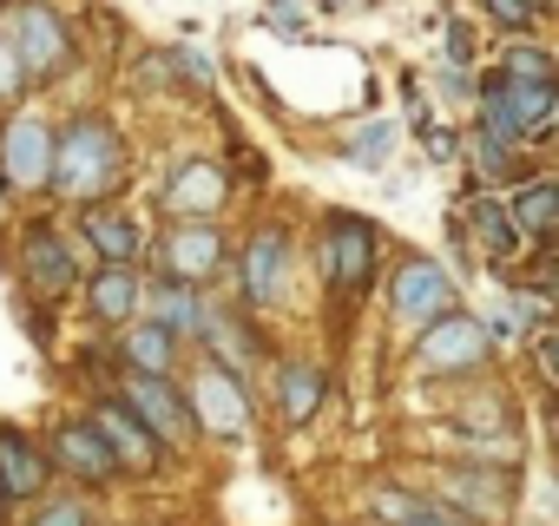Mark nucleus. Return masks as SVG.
<instances>
[{
  "instance_id": "nucleus-1",
  "label": "nucleus",
  "mask_w": 559,
  "mask_h": 526,
  "mask_svg": "<svg viewBox=\"0 0 559 526\" xmlns=\"http://www.w3.org/2000/svg\"><path fill=\"white\" fill-rule=\"evenodd\" d=\"M112 178H119V139H112V125L106 119H80L60 139V152H53V191L93 204Z\"/></svg>"
},
{
  "instance_id": "nucleus-2",
  "label": "nucleus",
  "mask_w": 559,
  "mask_h": 526,
  "mask_svg": "<svg viewBox=\"0 0 559 526\" xmlns=\"http://www.w3.org/2000/svg\"><path fill=\"white\" fill-rule=\"evenodd\" d=\"M14 60H21L27 80L67 73L73 40H67V27H60V14L47 8V0H27V8H14Z\"/></svg>"
},
{
  "instance_id": "nucleus-3",
  "label": "nucleus",
  "mask_w": 559,
  "mask_h": 526,
  "mask_svg": "<svg viewBox=\"0 0 559 526\" xmlns=\"http://www.w3.org/2000/svg\"><path fill=\"white\" fill-rule=\"evenodd\" d=\"M323 277H330V290H362L376 277V224L369 217L336 211L323 224Z\"/></svg>"
},
{
  "instance_id": "nucleus-4",
  "label": "nucleus",
  "mask_w": 559,
  "mask_h": 526,
  "mask_svg": "<svg viewBox=\"0 0 559 526\" xmlns=\"http://www.w3.org/2000/svg\"><path fill=\"white\" fill-rule=\"evenodd\" d=\"M53 152H60V139L34 112H21L8 132H0V178L14 191H40V184H53Z\"/></svg>"
},
{
  "instance_id": "nucleus-5",
  "label": "nucleus",
  "mask_w": 559,
  "mask_h": 526,
  "mask_svg": "<svg viewBox=\"0 0 559 526\" xmlns=\"http://www.w3.org/2000/svg\"><path fill=\"white\" fill-rule=\"evenodd\" d=\"M389 303H395V316H402V323H441V316H448V303H454V284H448V271H441V263H428V256H408L402 271H395V290H389Z\"/></svg>"
},
{
  "instance_id": "nucleus-6",
  "label": "nucleus",
  "mask_w": 559,
  "mask_h": 526,
  "mask_svg": "<svg viewBox=\"0 0 559 526\" xmlns=\"http://www.w3.org/2000/svg\"><path fill=\"white\" fill-rule=\"evenodd\" d=\"M415 362L435 369V375H448V369H480V362H487V330H480L474 316H441V323H428Z\"/></svg>"
},
{
  "instance_id": "nucleus-7",
  "label": "nucleus",
  "mask_w": 559,
  "mask_h": 526,
  "mask_svg": "<svg viewBox=\"0 0 559 526\" xmlns=\"http://www.w3.org/2000/svg\"><path fill=\"white\" fill-rule=\"evenodd\" d=\"M191 415L211 434H243L250 428V402H243V388H237V375L224 362H211V369L191 375Z\"/></svg>"
},
{
  "instance_id": "nucleus-8",
  "label": "nucleus",
  "mask_w": 559,
  "mask_h": 526,
  "mask_svg": "<svg viewBox=\"0 0 559 526\" xmlns=\"http://www.w3.org/2000/svg\"><path fill=\"white\" fill-rule=\"evenodd\" d=\"M126 408H132L158 441H178V434H191V421H198V415H191V395H178L165 375H132V382H126Z\"/></svg>"
},
{
  "instance_id": "nucleus-9",
  "label": "nucleus",
  "mask_w": 559,
  "mask_h": 526,
  "mask_svg": "<svg viewBox=\"0 0 559 526\" xmlns=\"http://www.w3.org/2000/svg\"><path fill=\"white\" fill-rule=\"evenodd\" d=\"M21 277H27L34 297H67L73 277H80V271H73V250H67L47 224H34L27 243H21Z\"/></svg>"
},
{
  "instance_id": "nucleus-10",
  "label": "nucleus",
  "mask_w": 559,
  "mask_h": 526,
  "mask_svg": "<svg viewBox=\"0 0 559 526\" xmlns=\"http://www.w3.org/2000/svg\"><path fill=\"white\" fill-rule=\"evenodd\" d=\"M53 461H60L67 474H80V480H112V474H119V454L106 447L99 421H60V428H53Z\"/></svg>"
},
{
  "instance_id": "nucleus-11",
  "label": "nucleus",
  "mask_w": 559,
  "mask_h": 526,
  "mask_svg": "<svg viewBox=\"0 0 559 526\" xmlns=\"http://www.w3.org/2000/svg\"><path fill=\"white\" fill-rule=\"evenodd\" d=\"M284 263H290V237L284 230H257L250 243H243V297L250 303H276L284 297Z\"/></svg>"
},
{
  "instance_id": "nucleus-12",
  "label": "nucleus",
  "mask_w": 559,
  "mask_h": 526,
  "mask_svg": "<svg viewBox=\"0 0 559 526\" xmlns=\"http://www.w3.org/2000/svg\"><path fill=\"white\" fill-rule=\"evenodd\" d=\"M47 447L34 441V434H21V428H0V493L8 500H34L40 487H47Z\"/></svg>"
},
{
  "instance_id": "nucleus-13",
  "label": "nucleus",
  "mask_w": 559,
  "mask_h": 526,
  "mask_svg": "<svg viewBox=\"0 0 559 526\" xmlns=\"http://www.w3.org/2000/svg\"><path fill=\"white\" fill-rule=\"evenodd\" d=\"M93 421H99L106 447L119 454V467H132V474H152V467H158V434H152V428H145L126 402H106Z\"/></svg>"
},
{
  "instance_id": "nucleus-14",
  "label": "nucleus",
  "mask_w": 559,
  "mask_h": 526,
  "mask_svg": "<svg viewBox=\"0 0 559 526\" xmlns=\"http://www.w3.org/2000/svg\"><path fill=\"white\" fill-rule=\"evenodd\" d=\"M217 256H224V237H217L211 224H185V230H171V243H165V271H171L178 284H204V277L217 271Z\"/></svg>"
},
{
  "instance_id": "nucleus-15",
  "label": "nucleus",
  "mask_w": 559,
  "mask_h": 526,
  "mask_svg": "<svg viewBox=\"0 0 559 526\" xmlns=\"http://www.w3.org/2000/svg\"><path fill=\"white\" fill-rule=\"evenodd\" d=\"M224 204V171L211 165V158H191L171 184H165V211H178V217H211Z\"/></svg>"
},
{
  "instance_id": "nucleus-16",
  "label": "nucleus",
  "mask_w": 559,
  "mask_h": 526,
  "mask_svg": "<svg viewBox=\"0 0 559 526\" xmlns=\"http://www.w3.org/2000/svg\"><path fill=\"white\" fill-rule=\"evenodd\" d=\"M86 303L99 323H132L139 316V271H126V263H99L93 284H86Z\"/></svg>"
},
{
  "instance_id": "nucleus-17",
  "label": "nucleus",
  "mask_w": 559,
  "mask_h": 526,
  "mask_svg": "<svg viewBox=\"0 0 559 526\" xmlns=\"http://www.w3.org/2000/svg\"><path fill=\"white\" fill-rule=\"evenodd\" d=\"M86 243L99 263H132L145 250V230L139 217H119V211H86Z\"/></svg>"
},
{
  "instance_id": "nucleus-18",
  "label": "nucleus",
  "mask_w": 559,
  "mask_h": 526,
  "mask_svg": "<svg viewBox=\"0 0 559 526\" xmlns=\"http://www.w3.org/2000/svg\"><path fill=\"white\" fill-rule=\"evenodd\" d=\"M126 362H132V375H139V369H145V375H165V369H171V330L152 323V316H139V323L126 330Z\"/></svg>"
},
{
  "instance_id": "nucleus-19",
  "label": "nucleus",
  "mask_w": 559,
  "mask_h": 526,
  "mask_svg": "<svg viewBox=\"0 0 559 526\" xmlns=\"http://www.w3.org/2000/svg\"><path fill=\"white\" fill-rule=\"evenodd\" d=\"M467 224H474V237L487 243V256H513V250H520V224H513V204H493V198H480V204L467 211Z\"/></svg>"
},
{
  "instance_id": "nucleus-20",
  "label": "nucleus",
  "mask_w": 559,
  "mask_h": 526,
  "mask_svg": "<svg viewBox=\"0 0 559 526\" xmlns=\"http://www.w3.org/2000/svg\"><path fill=\"white\" fill-rule=\"evenodd\" d=\"M507 99H513V112H520L526 132H539V125L559 119V80H507Z\"/></svg>"
},
{
  "instance_id": "nucleus-21",
  "label": "nucleus",
  "mask_w": 559,
  "mask_h": 526,
  "mask_svg": "<svg viewBox=\"0 0 559 526\" xmlns=\"http://www.w3.org/2000/svg\"><path fill=\"white\" fill-rule=\"evenodd\" d=\"M513 224L533 237H559V184H526L513 198Z\"/></svg>"
},
{
  "instance_id": "nucleus-22",
  "label": "nucleus",
  "mask_w": 559,
  "mask_h": 526,
  "mask_svg": "<svg viewBox=\"0 0 559 526\" xmlns=\"http://www.w3.org/2000/svg\"><path fill=\"white\" fill-rule=\"evenodd\" d=\"M276 402H284V415H290V421H310V415H317V402H323V369H310V362L284 369V382H276Z\"/></svg>"
},
{
  "instance_id": "nucleus-23",
  "label": "nucleus",
  "mask_w": 559,
  "mask_h": 526,
  "mask_svg": "<svg viewBox=\"0 0 559 526\" xmlns=\"http://www.w3.org/2000/svg\"><path fill=\"white\" fill-rule=\"evenodd\" d=\"M152 323H165L171 336H185V330L204 336V330H211V310H204L198 297H185V290H165V297L152 303Z\"/></svg>"
},
{
  "instance_id": "nucleus-24",
  "label": "nucleus",
  "mask_w": 559,
  "mask_h": 526,
  "mask_svg": "<svg viewBox=\"0 0 559 526\" xmlns=\"http://www.w3.org/2000/svg\"><path fill=\"white\" fill-rule=\"evenodd\" d=\"M507 80H552V60H546V47H507Z\"/></svg>"
},
{
  "instance_id": "nucleus-25",
  "label": "nucleus",
  "mask_w": 559,
  "mask_h": 526,
  "mask_svg": "<svg viewBox=\"0 0 559 526\" xmlns=\"http://www.w3.org/2000/svg\"><path fill=\"white\" fill-rule=\"evenodd\" d=\"M389 145H395V125H362V132L349 139V158H356V165H382Z\"/></svg>"
},
{
  "instance_id": "nucleus-26",
  "label": "nucleus",
  "mask_w": 559,
  "mask_h": 526,
  "mask_svg": "<svg viewBox=\"0 0 559 526\" xmlns=\"http://www.w3.org/2000/svg\"><path fill=\"white\" fill-rule=\"evenodd\" d=\"M34 526H93V513H86V500H47L34 513Z\"/></svg>"
},
{
  "instance_id": "nucleus-27",
  "label": "nucleus",
  "mask_w": 559,
  "mask_h": 526,
  "mask_svg": "<svg viewBox=\"0 0 559 526\" xmlns=\"http://www.w3.org/2000/svg\"><path fill=\"white\" fill-rule=\"evenodd\" d=\"M487 14H493V21H507V27H533L539 0H487Z\"/></svg>"
},
{
  "instance_id": "nucleus-28",
  "label": "nucleus",
  "mask_w": 559,
  "mask_h": 526,
  "mask_svg": "<svg viewBox=\"0 0 559 526\" xmlns=\"http://www.w3.org/2000/svg\"><path fill=\"white\" fill-rule=\"evenodd\" d=\"M21 60H14V40H0V99H8V93H21Z\"/></svg>"
},
{
  "instance_id": "nucleus-29",
  "label": "nucleus",
  "mask_w": 559,
  "mask_h": 526,
  "mask_svg": "<svg viewBox=\"0 0 559 526\" xmlns=\"http://www.w3.org/2000/svg\"><path fill=\"white\" fill-rule=\"evenodd\" d=\"M402 526H474V519H467V513H441V506H415Z\"/></svg>"
},
{
  "instance_id": "nucleus-30",
  "label": "nucleus",
  "mask_w": 559,
  "mask_h": 526,
  "mask_svg": "<svg viewBox=\"0 0 559 526\" xmlns=\"http://www.w3.org/2000/svg\"><path fill=\"white\" fill-rule=\"evenodd\" d=\"M533 356H539V369H546V375L559 382V330H546V336L533 343Z\"/></svg>"
},
{
  "instance_id": "nucleus-31",
  "label": "nucleus",
  "mask_w": 559,
  "mask_h": 526,
  "mask_svg": "<svg viewBox=\"0 0 559 526\" xmlns=\"http://www.w3.org/2000/svg\"><path fill=\"white\" fill-rule=\"evenodd\" d=\"M448 60H454V67H467V60H474V40H467V27H448Z\"/></svg>"
},
{
  "instance_id": "nucleus-32",
  "label": "nucleus",
  "mask_w": 559,
  "mask_h": 526,
  "mask_svg": "<svg viewBox=\"0 0 559 526\" xmlns=\"http://www.w3.org/2000/svg\"><path fill=\"white\" fill-rule=\"evenodd\" d=\"M8 506H14V500H8V493H0V519H8Z\"/></svg>"
},
{
  "instance_id": "nucleus-33",
  "label": "nucleus",
  "mask_w": 559,
  "mask_h": 526,
  "mask_svg": "<svg viewBox=\"0 0 559 526\" xmlns=\"http://www.w3.org/2000/svg\"><path fill=\"white\" fill-rule=\"evenodd\" d=\"M8 191H14V184H8V178H0V198H8Z\"/></svg>"
}]
</instances>
